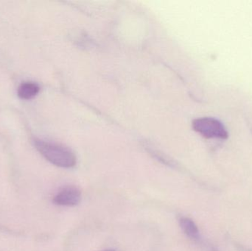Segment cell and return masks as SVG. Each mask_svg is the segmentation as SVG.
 <instances>
[{
    "instance_id": "6da1fadb",
    "label": "cell",
    "mask_w": 252,
    "mask_h": 251,
    "mask_svg": "<svg viewBox=\"0 0 252 251\" xmlns=\"http://www.w3.org/2000/svg\"><path fill=\"white\" fill-rule=\"evenodd\" d=\"M35 149L56 166L62 168H72L76 165L77 159L75 153L65 146L51 141L34 139Z\"/></svg>"
},
{
    "instance_id": "7a4b0ae2",
    "label": "cell",
    "mask_w": 252,
    "mask_h": 251,
    "mask_svg": "<svg viewBox=\"0 0 252 251\" xmlns=\"http://www.w3.org/2000/svg\"><path fill=\"white\" fill-rule=\"evenodd\" d=\"M192 128L196 132L207 139H221L229 137L227 130L219 119L213 117H201L192 122Z\"/></svg>"
},
{
    "instance_id": "3957f363",
    "label": "cell",
    "mask_w": 252,
    "mask_h": 251,
    "mask_svg": "<svg viewBox=\"0 0 252 251\" xmlns=\"http://www.w3.org/2000/svg\"><path fill=\"white\" fill-rule=\"evenodd\" d=\"M82 197L81 190L75 186H68L61 190L53 197V203L62 206H75Z\"/></svg>"
},
{
    "instance_id": "277c9868",
    "label": "cell",
    "mask_w": 252,
    "mask_h": 251,
    "mask_svg": "<svg viewBox=\"0 0 252 251\" xmlns=\"http://www.w3.org/2000/svg\"><path fill=\"white\" fill-rule=\"evenodd\" d=\"M40 87L34 82H24L18 87V96L22 100H31L38 95Z\"/></svg>"
},
{
    "instance_id": "5b68a950",
    "label": "cell",
    "mask_w": 252,
    "mask_h": 251,
    "mask_svg": "<svg viewBox=\"0 0 252 251\" xmlns=\"http://www.w3.org/2000/svg\"><path fill=\"white\" fill-rule=\"evenodd\" d=\"M179 225L183 232L191 240H198L200 238L199 230L192 219L182 217L179 219Z\"/></svg>"
},
{
    "instance_id": "8992f818",
    "label": "cell",
    "mask_w": 252,
    "mask_h": 251,
    "mask_svg": "<svg viewBox=\"0 0 252 251\" xmlns=\"http://www.w3.org/2000/svg\"><path fill=\"white\" fill-rule=\"evenodd\" d=\"M117 251L113 250V249H107V250H104V251Z\"/></svg>"
}]
</instances>
